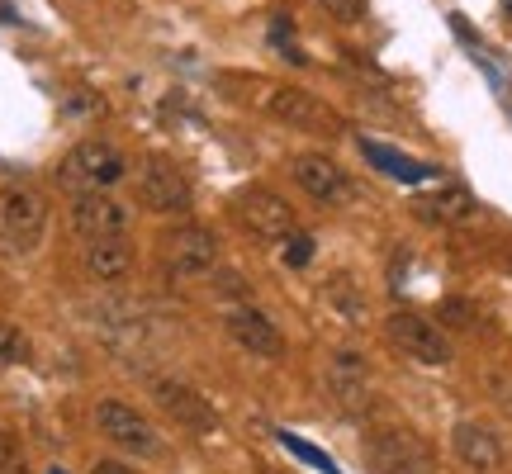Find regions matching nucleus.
<instances>
[{"label": "nucleus", "instance_id": "obj_13", "mask_svg": "<svg viewBox=\"0 0 512 474\" xmlns=\"http://www.w3.org/2000/svg\"><path fill=\"white\" fill-rule=\"evenodd\" d=\"M0 228H5L10 242L34 247L43 228H48V200L38 190H5L0 195Z\"/></svg>", "mask_w": 512, "mask_h": 474}, {"label": "nucleus", "instance_id": "obj_11", "mask_svg": "<svg viewBox=\"0 0 512 474\" xmlns=\"http://www.w3.org/2000/svg\"><path fill=\"white\" fill-rule=\"evenodd\" d=\"M223 328H228V337H233L242 351H252V356H261V361H280V356H285V332L275 328L261 309H252V304L228 309Z\"/></svg>", "mask_w": 512, "mask_h": 474}, {"label": "nucleus", "instance_id": "obj_23", "mask_svg": "<svg viewBox=\"0 0 512 474\" xmlns=\"http://www.w3.org/2000/svg\"><path fill=\"white\" fill-rule=\"evenodd\" d=\"M309 256H313V237H309V233H290L285 261H290V266H309Z\"/></svg>", "mask_w": 512, "mask_h": 474}, {"label": "nucleus", "instance_id": "obj_5", "mask_svg": "<svg viewBox=\"0 0 512 474\" xmlns=\"http://www.w3.org/2000/svg\"><path fill=\"white\" fill-rule=\"evenodd\" d=\"M389 342L408 356V361H422V365H446L451 361V342H446V332L427 318V313H413V309H399L389 313Z\"/></svg>", "mask_w": 512, "mask_h": 474}, {"label": "nucleus", "instance_id": "obj_17", "mask_svg": "<svg viewBox=\"0 0 512 474\" xmlns=\"http://www.w3.org/2000/svg\"><path fill=\"white\" fill-rule=\"evenodd\" d=\"M475 214V200H470V190H460V185H446L437 195H422L418 200V219L427 223H460Z\"/></svg>", "mask_w": 512, "mask_h": 474}, {"label": "nucleus", "instance_id": "obj_7", "mask_svg": "<svg viewBox=\"0 0 512 474\" xmlns=\"http://www.w3.org/2000/svg\"><path fill=\"white\" fill-rule=\"evenodd\" d=\"M233 214H238V223L247 228L252 237H261V242H285V237L294 233V209L275 190H242L238 200H233Z\"/></svg>", "mask_w": 512, "mask_h": 474}, {"label": "nucleus", "instance_id": "obj_10", "mask_svg": "<svg viewBox=\"0 0 512 474\" xmlns=\"http://www.w3.org/2000/svg\"><path fill=\"white\" fill-rule=\"evenodd\" d=\"M138 200H143L147 214H185L190 209V200H195V190H190V181H185L181 171L171 162H147L143 176H138Z\"/></svg>", "mask_w": 512, "mask_h": 474}, {"label": "nucleus", "instance_id": "obj_18", "mask_svg": "<svg viewBox=\"0 0 512 474\" xmlns=\"http://www.w3.org/2000/svg\"><path fill=\"white\" fill-rule=\"evenodd\" d=\"M366 147V157L375 166H384L389 176H399V181H422V176H432V166H418V162H408V157H399V152H389V147H380V143H361Z\"/></svg>", "mask_w": 512, "mask_h": 474}, {"label": "nucleus", "instance_id": "obj_21", "mask_svg": "<svg viewBox=\"0 0 512 474\" xmlns=\"http://www.w3.org/2000/svg\"><path fill=\"white\" fill-rule=\"evenodd\" d=\"M441 318H446L451 328H475V304H465V299H446V304H441Z\"/></svg>", "mask_w": 512, "mask_h": 474}, {"label": "nucleus", "instance_id": "obj_9", "mask_svg": "<svg viewBox=\"0 0 512 474\" xmlns=\"http://www.w3.org/2000/svg\"><path fill=\"white\" fill-rule=\"evenodd\" d=\"M95 427H100L114 446H124V451H138V456H157V451H162V437L152 432V422L119 399H105L95 408Z\"/></svg>", "mask_w": 512, "mask_h": 474}, {"label": "nucleus", "instance_id": "obj_20", "mask_svg": "<svg viewBox=\"0 0 512 474\" xmlns=\"http://www.w3.org/2000/svg\"><path fill=\"white\" fill-rule=\"evenodd\" d=\"M328 299H337V304H342V318H361V294L351 290L347 275H337V280L328 285Z\"/></svg>", "mask_w": 512, "mask_h": 474}, {"label": "nucleus", "instance_id": "obj_25", "mask_svg": "<svg viewBox=\"0 0 512 474\" xmlns=\"http://www.w3.org/2000/svg\"><path fill=\"white\" fill-rule=\"evenodd\" d=\"M10 460H15V446H10V437H5V432H0V470H5V465H10Z\"/></svg>", "mask_w": 512, "mask_h": 474}, {"label": "nucleus", "instance_id": "obj_3", "mask_svg": "<svg viewBox=\"0 0 512 474\" xmlns=\"http://www.w3.org/2000/svg\"><path fill=\"white\" fill-rule=\"evenodd\" d=\"M261 110L271 114L275 124L299 128V133H337V128H342V119H337L332 105H323L318 95L299 91V86H271V81H266Z\"/></svg>", "mask_w": 512, "mask_h": 474}, {"label": "nucleus", "instance_id": "obj_24", "mask_svg": "<svg viewBox=\"0 0 512 474\" xmlns=\"http://www.w3.org/2000/svg\"><path fill=\"white\" fill-rule=\"evenodd\" d=\"M91 474H138V470H133V465H124V460H100Z\"/></svg>", "mask_w": 512, "mask_h": 474}, {"label": "nucleus", "instance_id": "obj_15", "mask_svg": "<svg viewBox=\"0 0 512 474\" xmlns=\"http://www.w3.org/2000/svg\"><path fill=\"white\" fill-rule=\"evenodd\" d=\"M451 441H456L460 465H470L475 474H494L498 465H503V441H498V432H489L484 422H460Z\"/></svg>", "mask_w": 512, "mask_h": 474}, {"label": "nucleus", "instance_id": "obj_2", "mask_svg": "<svg viewBox=\"0 0 512 474\" xmlns=\"http://www.w3.org/2000/svg\"><path fill=\"white\" fill-rule=\"evenodd\" d=\"M124 171H128L124 152H119L114 143L91 138V143H76L72 152L62 157V166H57V185L72 190V195H91V190H110Z\"/></svg>", "mask_w": 512, "mask_h": 474}, {"label": "nucleus", "instance_id": "obj_19", "mask_svg": "<svg viewBox=\"0 0 512 474\" xmlns=\"http://www.w3.org/2000/svg\"><path fill=\"white\" fill-rule=\"evenodd\" d=\"M0 361L5 365L29 361V337H24L19 328H10V323H0Z\"/></svg>", "mask_w": 512, "mask_h": 474}, {"label": "nucleus", "instance_id": "obj_26", "mask_svg": "<svg viewBox=\"0 0 512 474\" xmlns=\"http://www.w3.org/2000/svg\"><path fill=\"white\" fill-rule=\"evenodd\" d=\"M0 19H5V24H15V10H10L5 0H0Z\"/></svg>", "mask_w": 512, "mask_h": 474}, {"label": "nucleus", "instance_id": "obj_14", "mask_svg": "<svg viewBox=\"0 0 512 474\" xmlns=\"http://www.w3.org/2000/svg\"><path fill=\"white\" fill-rule=\"evenodd\" d=\"M72 228L86 237V242H95V237H119V233H128V209H124V200H114L105 190L76 195Z\"/></svg>", "mask_w": 512, "mask_h": 474}, {"label": "nucleus", "instance_id": "obj_8", "mask_svg": "<svg viewBox=\"0 0 512 474\" xmlns=\"http://www.w3.org/2000/svg\"><path fill=\"white\" fill-rule=\"evenodd\" d=\"M290 171H294V185L318 204H347L351 195H356L351 176L332 162V157H323V152H299L290 162Z\"/></svg>", "mask_w": 512, "mask_h": 474}, {"label": "nucleus", "instance_id": "obj_28", "mask_svg": "<svg viewBox=\"0 0 512 474\" xmlns=\"http://www.w3.org/2000/svg\"><path fill=\"white\" fill-rule=\"evenodd\" d=\"M53 474H62V470H53Z\"/></svg>", "mask_w": 512, "mask_h": 474}, {"label": "nucleus", "instance_id": "obj_1", "mask_svg": "<svg viewBox=\"0 0 512 474\" xmlns=\"http://www.w3.org/2000/svg\"><path fill=\"white\" fill-rule=\"evenodd\" d=\"M361 451H366V465L375 474H437L432 446L408 427H370Z\"/></svg>", "mask_w": 512, "mask_h": 474}, {"label": "nucleus", "instance_id": "obj_4", "mask_svg": "<svg viewBox=\"0 0 512 474\" xmlns=\"http://www.w3.org/2000/svg\"><path fill=\"white\" fill-rule=\"evenodd\" d=\"M162 266L166 275H181V280H200L219 266V237L209 233L204 223H181L162 237Z\"/></svg>", "mask_w": 512, "mask_h": 474}, {"label": "nucleus", "instance_id": "obj_16", "mask_svg": "<svg viewBox=\"0 0 512 474\" xmlns=\"http://www.w3.org/2000/svg\"><path fill=\"white\" fill-rule=\"evenodd\" d=\"M86 271H91L95 280H105V285L124 280V275L133 271V242H128L124 233H119V237H95V242H86Z\"/></svg>", "mask_w": 512, "mask_h": 474}, {"label": "nucleus", "instance_id": "obj_22", "mask_svg": "<svg viewBox=\"0 0 512 474\" xmlns=\"http://www.w3.org/2000/svg\"><path fill=\"white\" fill-rule=\"evenodd\" d=\"M332 19H342V24H356V19L366 15V0H318Z\"/></svg>", "mask_w": 512, "mask_h": 474}, {"label": "nucleus", "instance_id": "obj_27", "mask_svg": "<svg viewBox=\"0 0 512 474\" xmlns=\"http://www.w3.org/2000/svg\"><path fill=\"white\" fill-rule=\"evenodd\" d=\"M503 10H508V19H512V0H503Z\"/></svg>", "mask_w": 512, "mask_h": 474}, {"label": "nucleus", "instance_id": "obj_12", "mask_svg": "<svg viewBox=\"0 0 512 474\" xmlns=\"http://www.w3.org/2000/svg\"><path fill=\"white\" fill-rule=\"evenodd\" d=\"M328 394L337 399V408L361 413L370 403V365L356 347H337L328 361Z\"/></svg>", "mask_w": 512, "mask_h": 474}, {"label": "nucleus", "instance_id": "obj_6", "mask_svg": "<svg viewBox=\"0 0 512 474\" xmlns=\"http://www.w3.org/2000/svg\"><path fill=\"white\" fill-rule=\"evenodd\" d=\"M152 399L171 422H181L190 437H209L219 432V408L204 399L200 389H190L181 380H152Z\"/></svg>", "mask_w": 512, "mask_h": 474}]
</instances>
